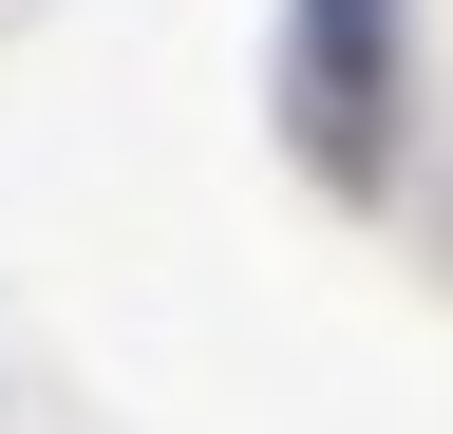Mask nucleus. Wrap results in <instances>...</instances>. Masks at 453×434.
<instances>
[{"label":"nucleus","mask_w":453,"mask_h":434,"mask_svg":"<svg viewBox=\"0 0 453 434\" xmlns=\"http://www.w3.org/2000/svg\"><path fill=\"white\" fill-rule=\"evenodd\" d=\"M283 151L340 208L396 189V0H283Z\"/></svg>","instance_id":"f257e3e1"},{"label":"nucleus","mask_w":453,"mask_h":434,"mask_svg":"<svg viewBox=\"0 0 453 434\" xmlns=\"http://www.w3.org/2000/svg\"><path fill=\"white\" fill-rule=\"evenodd\" d=\"M0 19H19V0H0Z\"/></svg>","instance_id":"f03ea898"}]
</instances>
